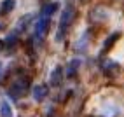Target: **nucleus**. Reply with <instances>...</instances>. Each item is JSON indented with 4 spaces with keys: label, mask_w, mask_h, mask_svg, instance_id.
I'll return each mask as SVG.
<instances>
[{
    "label": "nucleus",
    "mask_w": 124,
    "mask_h": 117,
    "mask_svg": "<svg viewBox=\"0 0 124 117\" xmlns=\"http://www.w3.org/2000/svg\"><path fill=\"white\" fill-rule=\"evenodd\" d=\"M119 72H121V66L117 63H108V65L105 66V73L108 75V77H115Z\"/></svg>",
    "instance_id": "f257e3e1"
},
{
    "label": "nucleus",
    "mask_w": 124,
    "mask_h": 117,
    "mask_svg": "<svg viewBox=\"0 0 124 117\" xmlns=\"http://www.w3.org/2000/svg\"><path fill=\"white\" fill-rule=\"evenodd\" d=\"M46 94H47V87H46V86H37V87H35V91H33L35 100H42Z\"/></svg>",
    "instance_id": "f03ea898"
},
{
    "label": "nucleus",
    "mask_w": 124,
    "mask_h": 117,
    "mask_svg": "<svg viewBox=\"0 0 124 117\" xmlns=\"http://www.w3.org/2000/svg\"><path fill=\"white\" fill-rule=\"evenodd\" d=\"M0 115L2 117H12V110H11V107L7 105V101H4L0 105Z\"/></svg>",
    "instance_id": "7ed1b4c3"
},
{
    "label": "nucleus",
    "mask_w": 124,
    "mask_h": 117,
    "mask_svg": "<svg viewBox=\"0 0 124 117\" xmlns=\"http://www.w3.org/2000/svg\"><path fill=\"white\" fill-rule=\"evenodd\" d=\"M72 23V11H68L67 14L63 16V19H61V31H65L67 30V26Z\"/></svg>",
    "instance_id": "20e7f679"
},
{
    "label": "nucleus",
    "mask_w": 124,
    "mask_h": 117,
    "mask_svg": "<svg viewBox=\"0 0 124 117\" xmlns=\"http://www.w3.org/2000/svg\"><path fill=\"white\" fill-rule=\"evenodd\" d=\"M61 68H56L54 70V73H53V77H51V84L53 86H58V84H60V77H61Z\"/></svg>",
    "instance_id": "39448f33"
},
{
    "label": "nucleus",
    "mask_w": 124,
    "mask_h": 117,
    "mask_svg": "<svg viewBox=\"0 0 124 117\" xmlns=\"http://www.w3.org/2000/svg\"><path fill=\"white\" fill-rule=\"evenodd\" d=\"M77 68H79V61H72L70 66H68V70H67V75H68V77H73Z\"/></svg>",
    "instance_id": "423d86ee"
},
{
    "label": "nucleus",
    "mask_w": 124,
    "mask_h": 117,
    "mask_svg": "<svg viewBox=\"0 0 124 117\" xmlns=\"http://www.w3.org/2000/svg\"><path fill=\"white\" fill-rule=\"evenodd\" d=\"M117 39H119V35H117V33H115V35H112L108 40H107V46H105V49H110V47H112V44H114Z\"/></svg>",
    "instance_id": "0eeeda50"
},
{
    "label": "nucleus",
    "mask_w": 124,
    "mask_h": 117,
    "mask_svg": "<svg viewBox=\"0 0 124 117\" xmlns=\"http://www.w3.org/2000/svg\"><path fill=\"white\" fill-rule=\"evenodd\" d=\"M12 0H7V2H4V9H2V12H5V11H11L12 9Z\"/></svg>",
    "instance_id": "6e6552de"
}]
</instances>
